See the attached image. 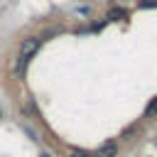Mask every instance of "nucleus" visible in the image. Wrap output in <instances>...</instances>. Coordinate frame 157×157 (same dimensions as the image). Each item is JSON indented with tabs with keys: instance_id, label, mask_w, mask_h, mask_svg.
<instances>
[{
	"instance_id": "nucleus-1",
	"label": "nucleus",
	"mask_w": 157,
	"mask_h": 157,
	"mask_svg": "<svg viewBox=\"0 0 157 157\" xmlns=\"http://www.w3.org/2000/svg\"><path fill=\"white\" fill-rule=\"evenodd\" d=\"M39 44H42V39H39V37H27V39H22V42H20V52H17L15 71H20V74L25 71V66H27L29 56H34V54H37Z\"/></svg>"
},
{
	"instance_id": "nucleus-2",
	"label": "nucleus",
	"mask_w": 157,
	"mask_h": 157,
	"mask_svg": "<svg viewBox=\"0 0 157 157\" xmlns=\"http://www.w3.org/2000/svg\"><path fill=\"white\" fill-rule=\"evenodd\" d=\"M115 155H118V142H105L96 150L93 157H115Z\"/></svg>"
},
{
	"instance_id": "nucleus-3",
	"label": "nucleus",
	"mask_w": 157,
	"mask_h": 157,
	"mask_svg": "<svg viewBox=\"0 0 157 157\" xmlns=\"http://www.w3.org/2000/svg\"><path fill=\"white\" fill-rule=\"evenodd\" d=\"M108 17H110V20H120V17H125V10H123V7H113V10L108 12Z\"/></svg>"
},
{
	"instance_id": "nucleus-4",
	"label": "nucleus",
	"mask_w": 157,
	"mask_h": 157,
	"mask_svg": "<svg viewBox=\"0 0 157 157\" xmlns=\"http://www.w3.org/2000/svg\"><path fill=\"white\" fill-rule=\"evenodd\" d=\"M137 7H157V0H137Z\"/></svg>"
},
{
	"instance_id": "nucleus-5",
	"label": "nucleus",
	"mask_w": 157,
	"mask_h": 157,
	"mask_svg": "<svg viewBox=\"0 0 157 157\" xmlns=\"http://www.w3.org/2000/svg\"><path fill=\"white\" fill-rule=\"evenodd\" d=\"M69 157H91V155H86L83 150H71V155Z\"/></svg>"
},
{
	"instance_id": "nucleus-6",
	"label": "nucleus",
	"mask_w": 157,
	"mask_h": 157,
	"mask_svg": "<svg viewBox=\"0 0 157 157\" xmlns=\"http://www.w3.org/2000/svg\"><path fill=\"white\" fill-rule=\"evenodd\" d=\"M155 108H157V101H152V103H150V105H147V113H152V110H155Z\"/></svg>"
},
{
	"instance_id": "nucleus-7",
	"label": "nucleus",
	"mask_w": 157,
	"mask_h": 157,
	"mask_svg": "<svg viewBox=\"0 0 157 157\" xmlns=\"http://www.w3.org/2000/svg\"><path fill=\"white\" fill-rule=\"evenodd\" d=\"M42 157H52V155H42Z\"/></svg>"
},
{
	"instance_id": "nucleus-8",
	"label": "nucleus",
	"mask_w": 157,
	"mask_h": 157,
	"mask_svg": "<svg viewBox=\"0 0 157 157\" xmlns=\"http://www.w3.org/2000/svg\"><path fill=\"white\" fill-rule=\"evenodd\" d=\"M0 118H2V110H0Z\"/></svg>"
}]
</instances>
